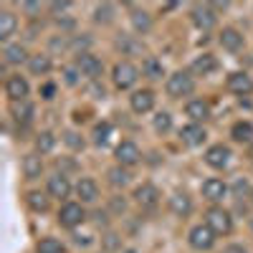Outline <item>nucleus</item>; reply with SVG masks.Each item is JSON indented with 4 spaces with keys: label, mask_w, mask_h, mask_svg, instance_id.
Here are the masks:
<instances>
[{
    "label": "nucleus",
    "mask_w": 253,
    "mask_h": 253,
    "mask_svg": "<svg viewBox=\"0 0 253 253\" xmlns=\"http://www.w3.org/2000/svg\"><path fill=\"white\" fill-rule=\"evenodd\" d=\"M114 20V5L112 3H99L94 8V23H112Z\"/></svg>",
    "instance_id": "nucleus-33"
},
{
    "label": "nucleus",
    "mask_w": 253,
    "mask_h": 253,
    "mask_svg": "<svg viewBox=\"0 0 253 253\" xmlns=\"http://www.w3.org/2000/svg\"><path fill=\"white\" fill-rule=\"evenodd\" d=\"M107 177H109V182H112L114 187H126V185L132 182V172H129V167H122V165L112 167V170L107 172Z\"/></svg>",
    "instance_id": "nucleus-28"
},
{
    "label": "nucleus",
    "mask_w": 253,
    "mask_h": 253,
    "mask_svg": "<svg viewBox=\"0 0 253 253\" xmlns=\"http://www.w3.org/2000/svg\"><path fill=\"white\" fill-rule=\"evenodd\" d=\"M112 208L117 210V213H124V208H126V205H124L122 198H114V200H112Z\"/></svg>",
    "instance_id": "nucleus-45"
},
{
    "label": "nucleus",
    "mask_w": 253,
    "mask_h": 253,
    "mask_svg": "<svg viewBox=\"0 0 253 253\" xmlns=\"http://www.w3.org/2000/svg\"><path fill=\"white\" fill-rule=\"evenodd\" d=\"M205 223L210 225V230H213L215 236H228L230 230H233V218H230V213L225 208H218V205H213L208 210Z\"/></svg>",
    "instance_id": "nucleus-2"
},
{
    "label": "nucleus",
    "mask_w": 253,
    "mask_h": 253,
    "mask_svg": "<svg viewBox=\"0 0 253 253\" xmlns=\"http://www.w3.org/2000/svg\"><path fill=\"white\" fill-rule=\"evenodd\" d=\"M84 220H86V210L81 203H66L58 210V223L63 228H79Z\"/></svg>",
    "instance_id": "nucleus-6"
},
{
    "label": "nucleus",
    "mask_w": 253,
    "mask_h": 253,
    "mask_svg": "<svg viewBox=\"0 0 253 253\" xmlns=\"http://www.w3.org/2000/svg\"><path fill=\"white\" fill-rule=\"evenodd\" d=\"M28 205L36 210V213H46L48 210V198L41 193H28Z\"/></svg>",
    "instance_id": "nucleus-35"
},
{
    "label": "nucleus",
    "mask_w": 253,
    "mask_h": 253,
    "mask_svg": "<svg viewBox=\"0 0 253 253\" xmlns=\"http://www.w3.org/2000/svg\"><path fill=\"white\" fill-rule=\"evenodd\" d=\"M76 69H79V74H84L86 79H91V81H96V79H101V74H104V63L94 56V53H79L76 56Z\"/></svg>",
    "instance_id": "nucleus-7"
},
{
    "label": "nucleus",
    "mask_w": 253,
    "mask_h": 253,
    "mask_svg": "<svg viewBox=\"0 0 253 253\" xmlns=\"http://www.w3.org/2000/svg\"><path fill=\"white\" fill-rule=\"evenodd\" d=\"M251 225H253V223H251Z\"/></svg>",
    "instance_id": "nucleus-48"
},
{
    "label": "nucleus",
    "mask_w": 253,
    "mask_h": 253,
    "mask_svg": "<svg viewBox=\"0 0 253 253\" xmlns=\"http://www.w3.org/2000/svg\"><path fill=\"white\" fill-rule=\"evenodd\" d=\"M53 147H56V137H53L51 132H41V134L36 137V152H38V155H48Z\"/></svg>",
    "instance_id": "nucleus-32"
},
{
    "label": "nucleus",
    "mask_w": 253,
    "mask_h": 253,
    "mask_svg": "<svg viewBox=\"0 0 253 253\" xmlns=\"http://www.w3.org/2000/svg\"><path fill=\"white\" fill-rule=\"evenodd\" d=\"M152 126H155L157 134H167V132L172 129V117L167 114V112H157L155 119H152Z\"/></svg>",
    "instance_id": "nucleus-34"
},
{
    "label": "nucleus",
    "mask_w": 253,
    "mask_h": 253,
    "mask_svg": "<svg viewBox=\"0 0 253 253\" xmlns=\"http://www.w3.org/2000/svg\"><path fill=\"white\" fill-rule=\"evenodd\" d=\"M51 69H53V61H51L48 53H33V56L28 58V71H31L33 76H46Z\"/></svg>",
    "instance_id": "nucleus-23"
},
{
    "label": "nucleus",
    "mask_w": 253,
    "mask_h": 253,
    "mask_svg": "<svg viewBox=\"0 0 253 253\" xmlns=\"http://www.w3.org/2000/svg\"><path fill=\"white\" fill-rule=\"evenodd\" d=\"M170 210H172L177 218H187L190 213H193V198H190L187 193H172Z\"/></svg>",
    "instance_id": "nucleus-22"
},
{
    "label": "nucleus",
    "mask_w": 253,
    "mask_h": 253,
    "mask_svg": "<svg viewBox=\"0 0 253 253\" xmlns=\"http://www.w3.org/2000/svg\"><path fill=\"white\" fill-rule=\"evenodd\" d=\"M53 94H56V86H53V84H43L41 96H43V99H53Z\"/></svg>",
    "instance_id": "nucleus-43"
},
{
    "label": "nucleus",
    "mask_w": 253,
    "mask_h": 253,
    "mask_svg": "<svg viewBox=\"0 0 253 253\" xmlns=\"http://www.w3.org/2000/svg\"><path fill=\"white\" fill-rule=\"evenodd\" d=\"M10 117L15 119V124H20V126H28L31 122H33V117H36V107L26 99V101H13L10 104Z\"/></svg>",
    "instance_id": "nucleus-15"
},
{
    "label": "nucleus",
    "mask_w": 253,
    "mask_h": 253,
    "mask_svg": "<svg viewBox=\"0 0 253 253\" xmlns=\"http://www.w3.org/2000/svg\"><path fill=\"white\" fill-rule=\"evenodd\" d=\"M112 79H114V86L117 89H132L137 79H139V69L129 61H119L114 71H112Z\"/></svg>",
    "instance_id": "nucleus-3"
},
{
    "label": "nucleus",
    "mask_w": 253,
    "mask_h": 253,
    "mask_svg": "<svg viewBox=\"0 0 253 253\" xmlns=\"http://www.w3.org/2000/svg\"><path fill=\"white\" fill-rule=\"evenodd\" d=\"M251 195H253V193H251Z\"/></svg>",
    "instance_id": "nucleus-49"
},
{
    "label": "nucleus",
    "mask_w": 253,
    "mask_h": 253,
    "mask_svg": "<svg viewBox=\"0 0 253 253\" xmlns=\"http://www.w3.org/2000/svg\"><path fill=\"white\" fill-rule=\"evenodd\" d=\"M23 175H26V180H38L43 175V157L38 152H31L23 157Z\"/></svg>",
    "instance_id": "nucleus-20"
},
{
    "label": "nucleus",
    "mask_w": 253,
    "mask_h": 253,
    "mask_svg": "<svg viewBox=\"0 0 253 253\" xmlns=\"http://www.w3.org/2000/svg\"><path fill=\"white\" fill-rule=\"evenodd\" d=\"M228 190H230V187H228L223 180H218V177H210V180H205V182L200 185L203 198L210 200V203H220V200L228 195Z\"/></svg>",
    "instance_id": "nucleus-12"
},
{
    "label": "nucleus",
    "mask_w": 253,
    "mask_h": 253,
    "mask_svg": "<svg viewBox=\"0 0 253 253\" xmlns=\"http://www.w3.org/2000/svg\"><path fill=\"white\" fill-rule=\"evenodd\" d=\"M114 157L122 167H132L142 160V152H139V147L132 142V139H124L117 144V150H114Z\"/></svg>",
    "instance_id": "nucleus-9"
},
{
    "label": "nucleus",
    "mask_w": 253,
    "mask_h": 253,
    "mask_svg": "<svg viewBox=\"0 0 253 253\" xmlns=\"http://www.w3.org/2000/svg\"><path fill=\"white\" fill-rule=\"evenodd\" d=\"M114 238H117V236H107V246H109V248H117V241H114Z\"/></svg>",
    "instance_id": "nucleus-46"
},
{
    "label": "nucleus",
    "mask_w": 253,
    "mask_h": 253,
    "mask_svg": "<svg viewBox=\"0 0 253 253\" xmlns=\"http://www.w3.org/2000/svg\"><path fill=\"white\" fill-rule=\"evenodd\" d=\"M193 74L195 76H210L215 69H218V58L213 56V53H200L195 61H193Z\"/></svg>",
    "instance_id": "nucleus-21"
},
{
    "label": "nucleus",
    "mask_w": 253,
    "mask_h": 253,
    "mask_svg": "<svg viewBox=\"0 0 253 253\" xmlns=\"http://www.w3.org/2000/svg\"><path fill=\"white\" fill-rule=\"evenodd\" d=\"M109 137H112V124L109 122H101V124H96L94 126V132H91V142L96 144V147H104L109 142Z\"/></svg>",
    "instance_id": "nucleus-31"
},
{
    "label": "nucleus",
    "mask_w": 253,
    "mask_h": 253,
    "mask_svg": "<svg viewBox=\"0 0 253 253\" xmlns=\"http://www.w3.org/2000/svg\"><path fill=\"white\" fill-rule=\"evenodd\" d=\"M46 187H48V195H51V198H58V200H66V198L71 195V182H69V177L63 175V172L51 175Z\"/></svg>",
    "instance_id": "nucleus-16"
},
{
    "label": "nucleus",
    "mask_w": 253,
    "mask_h": 253,
    "mask_svg": "<svg viewBox=\"0 0 253 253\" xmlns=\"http://www.w3.org/2000/svg\"><path fill=\"white\" fill-rule=\"evenodd\" d=\"M20 8H23V13H28V15H38L41 13V3H20Z\"/></svg>",
    "instance_id": "nucleus-41"
},
{
    "label": "nucleus",
    "mask_w": 253,
    "mask_h": 253,
    "mask_svg": "<svg viewBox=\"0 0 253 253\" xmlns=\"http://www.w3.org/2000/svg\"><path fill=\"white\" fill-rule=\"evenodd\" d=\"M185 114L193 119L195 124H200V122H205L210 117V107H208V101H203V99H193V101H187Z\"/></svg>",
    "instance_id": "nucleus-25"
},
{
    "label": "nucleus",
    "mask_w": 253,
    "mask_h": 253,
    "mask_svg": "<svg viewBox=\"0 0 253 253\" xmlns=\"http://www.w3.org/2000/svg\"><path fill=\"white\" fill-rule=\"evenodd\" d=\"M69 8H71L69 0H61V3L56 0V3H48V10H51V13H63V10H69Z\"/></svg>",
    "instance_id": "nucleus-40"
},
{
    "label": "nucleus",
    "mask_w": 253,
    "mask_h": 253,
    "mask_svg": "<svg viewBox=\"0 0 253 253\" xmlns=\"http://www.w3.org/2000/svg\"><path fill=\"white\" fill-rule=\"evenodd\" d=\"M51 48H53V51H58V48H61V51H66L69 43H66L63 38H53V41H51Z\"/></svg>",
    "instance_id": "nucleus-44"
},
{
    "label": "nucleus",
    "mask_w": 253,
    "mask_h": 253,
    "mask_svg": "<svg viewBox=\"0 0 253 253\" xmlns=\"http://www.w3.org/2000/svg\"><path fill=\"white\" fill-rule=\"evenodd\" d=\"M31 56L26 53V48L20 46V43H10V46H5V51H3V61L8 63V66H18V63H23V61H28Z\"/></svg>",
    "instance_id": "nucleus-26"
},
{
    "label": "nucleus",
    "mask_w": 253,
    "mask_h": 253,
    "mask_svg": "<svg viewBox=\"0 0 253 253\" xmlns=\"http://www.w3.org/2000/svg\"><path fill=\"white\" fill-rule=\"evenodd\" d=\"M76 195L81 200V205H89V203H96L99 200V185L94 177H81L79 185H76Z\"/></svg>",
    "instance_id": "nucleus-18"
},
{
    "label": "nucleus",
    "mask_w": 253,
    "mask_h": 253,
    "mask_svg": "<svg viewBox=\"0 0 253 253\" xmlns=\"http://www.w3.org/2000/svg\"><path fill=\"white\" fill-rule=\"evenodd\" d=\"M142 71H144V76H147V79H162V74H165L162 61H157L155 56H147V58H144Z\"/></svg>",
    "instance_id": "nucleus-30"
},
{
    "label": "nucleus",
    "mask_w": 253,
    "mask_h": 253,
    "mask_svg": "<svg viewBox=\"0 0 253 253\" xmlns=\"http://www.w3.org/2000/svg\"><path fill=\"white\" fill-rule=\"evenodd\" d=\"M36 253H63V246L56 238H43V241L38 243Z\"/></svg>",
    "instance_id": "nucleus-36"
},
{
    "label": "nucleus",
    "mask_w": 253,
    "mask_h": 253,
    "mask_svg": "<svg viewBox=\"0 0 253 253\" xmlns=\"http://www.w3.org/2000/svg\"><path fill=\"white\" fill-rule=\"evenodd\" d=\"M230 190H233V198H246V195H248V190H251V185H248V180L238 177L233 185H230Z\"/></svg>",
    "instance_id": "nucleus-38"
},
{
    "label": "nucleus",
    "mask_w": 253,
    "mask_h": 253,
    "mask_svg": "<svg viewBox=\"0 0 253 253\" xmlns=\"http://www.w3.org/2000/svg\"><path fill=\"white\" fill-rule=\"evenodd\" d=\"M134 203L142 208V210H152V208H157V203H160V190L152 185V182H142L137 190H134Z\"/></svg>",
    "instance_id": "nucleus-8"
},
{
    "label": "nucleus",
    "mask_w": 253,
    "mask_h": 253,
    "mask_svg": "<svg viewBox=\"0 0 253 253\" xmlns=\"http://www.w3.org/2000/svg\"><path fill=\"white\" fill-rule=\"evenodd\" d=\"M205 137H208V132H205V126L203 124H185L182 129H180V139H182V144H187V147H200L203 142H205Z\"/></svg>",
    "instance_id": "nucleus-17"
},
{
    "label": "nucleus",
    "mask_w": 253,
    "mask_h": 253,
    "mask_svg": "<svg viewBox=\"0 0 253 253\" xmlns=\"http://www.w3.org/2000/svg\"><path fill=\"white\" fill-rule=\"evenodd\" d=\"M230 147H225V144H213L210 150L205 152V162L213 167V170H225V167L230 165Z\"/></svg>",
    "instance_id": "nucleus-11"
},
{
    "label": "nucleus",
    "mask_w": 253,
    "mask_h": 253,
    "mask_svg": "<svg viewBox=\"0 0 253 253\" xmlns=\"http://www.w3.org/2000/svg\"><path fill=\"white\" fill-rule=\"evenodd\" d=\"M230 137H233V142H238V144H251L253 142V124L248 119L236 122L233 126H230Z\"/></svg>",
    "instance_id": "nucleus-24"
},
{
    "label": "nucleus",
    "mask_w": 253,
    "mask_h": 253,
    "mask_svg": "<svg viewBox=\"0 0 253 253\" xmlns=\"http://www.w3.org/2000/svg\"><path fill=\"white\" fill-rule=\"evenodd\" d=\"M63 142H66V147H71V150H84V137L79 134V132H74V129H69V132H63Z\"/></svg>",
    "instance_id": "nucleus-37"
},
{
    "label": "nucleus",
    "mask_w": 253,
    "mask_h": 253,
    "mask_svg": "<svg viewBox=\"0 0 253 253\" xmlns=\"http://www.w3.org/2000/svg\"><path fill=\"white\" fill-rule=\"evenodd\" d=\"M129 107L134 114H147V112H152L155 107V91L152 89H142V91H134L129 96Z\"/></svg>",
    "instance_id": "nucleus-13"
},
{
    "label": "nucleus",
    "mask_w": 253,
    "mask_h": 253,
    "mask_svg": "<svg viewBox=\"0 0 253 253\" xmlns=\"http://www.w3.org/2000/svg\"><path fill=\"white\" fill-rule=\"evenodd\" d=\"M5 94H8L10 101H26L28 94H31L28 79H26V76H20V74L8 76V81H5Z\"/></svg>",
    "instance_id": "nucleus-10"
},
{
    "label": "nucleus",
    "mask_w": 253,
    "mask_h": 253,
    "mask_svg": "<svg viewBox=\"0 0 253 253\" xmlns=\"http://www.w3.org/2000/svg\"><path fill=\"white\" fill-rule=\"evenodd\" d=\"M190 18H193V23L200 31H210L218 23V13H215V8L210 3H195L193 10H190Z\"/></svg>",
    "instance_id": "nucleus-5"
},
{
    "label": "nucleus",
    "mask_w": 253,
    "mask_h": 253,
    "mask_svg": "<svg viewBox=\"0 0 253 253\" xmlns=\"http://www.w3.org/2000/svg\"><path fill=\"white\" fill-rule=\"evenodd\" d=\"M223 253H248V248L246 246H241V243H230V246H225V251Z\"/></svg>",
    "instance_id": "nucleus-42"
},
{
    "label": "nucleus",
    "mask_w": 253,
    "mask_h": 253,
    "mask_svg": "<svg viewBox=\"0 0 253 253\" xmlns=\"http://www.w3.org/2000/svg\"><path fill=\"white\" fill-rule=\"evenodd\" d=\"M167 94L172 99H182V96H190L195 91V79L190 76L187 71H175L172 76H167V84H165Z\"/></svg>",
    "instance_id": "nucleus-1"
},
{
    "label": "nucleus",
    "mask_w": 253,
    "mask_h": 253,
    "mask_svg": "<svg viewBox=\"0 0 253 253\" xmlns=\"http://www.w3.org/2000/svg\"><path fill=\"white\" fill-rule=\"evenodd\" d=\"M228 89L238 96H248V94H253V79L246 71H233L228 76Z\"/></svg>",
    "instance_id": "nucleus-14"
},
{
    "label": "nucleus",
    "mask_w": 253,
    "mask_h": 253,
    "mask_svg": "<svg viewBox=\"0 0 253 253\" xmlns=\"http://www.w3.org/2000/svg\"><path fill=\"white\" fill-rule=\"evenodd\" d=\"M132 26H134V31L137 33H150L152 31V18H150V13H144V10H134L132 13Z\"/></svg>",
    "instance_id": "nucleus-29"
},
{
    "label": "nucleus",
    "mask_w": 253,
    "mask_h": 253,
    "mask_svg": "<svg viewBox=\"0 0 253 253\" xmlns=\"http://www.w3.org/2000/svg\"><path fill=\"white\" fill-rule=\"evenodd\" d=\"M215 233L210 230V225L208 223H200V225H195V228H190V233H187V243L193 246L195 251H210L215 246Z\"/></svg>",
    "instance_id": "nucleus-4"
},
{
    "label": "nucleus",
    "mask_w": 253,
    "mask_h": 253,
    "mask_svg": "<svg viewBox=\"0 0 253 253\" xmlns=\"http://www.w3.org/2000/svg\"><path fill=\"white\" fill-rule=\"evenodd\" d=\"M63 81H66L69 86H76V81H79V69L66 66V69H63Z\"/></svg>",
    "instance_id": "nucleus-39"
},
{
    "label": "nucleus",
    "mask_w": 253,
    "mask_h": 253,
    "mask_svg": "<svg viewBox=\"0 0 253 253\" xmlns=\"http://www.w3.org/2000/svg\"><path fill=\"white\" fill-rule=\"evenodd\" d=\"M18 28V18L10 10H0V41H8Z\"/></svg>",
    "instance_id": "nucleus-27"
},
{
    "label": "nucleus",
    "mask_w": 253,
    "mask_h": 253,
    "mask_svg": "<svg viewBox=\"0 0 253 253\" xmlns=\"http://www.w3.org/2000/svg\"><path fill=\"white\" fill-rule=\"evenodd\" d=\"M122 253H139L137 248H126V251H122Z\"/></svg>",
    "instance_id": "nucleus-47"
},
{
    "label": "nucleus",
    "mask_w": 253,
    "mask_h": 253,
    "mask_svg": "<svg viewBox=\"0 0 253 253\" xmlns=\"http://www.w3.org/2000/svg\"><path fill=\"white\" fill-rule=\"evenodd\" d=\"M218 43L225 48V51H230V53H236V51H241L243 48V33L238 31V28H223L220 31V36H218Z\"/></svg>",
    "instance_id": "nucleus-19"
}]
</instances>
